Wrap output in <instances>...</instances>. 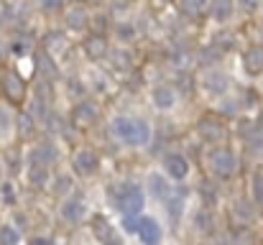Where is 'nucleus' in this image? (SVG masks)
I'll return each mask as SVG.
<instances>
[{
	"instance_id": "nucleus-32",
	"label": "nucleus",
	"mask_w": 263,
	"mask_h": 245,
	"mask_svg": "<svg viewBox=\"0 0 263 245\" xmlns=\"http://www.w3.org/2000/svg\"><path fill=\"white\" fill-rule=\"evenodd\" d=\"M118 33H120L123 39H130V36H133V28H130V26H118Z\"/></svg>"
},
{
	"instance_id": "nucleus-28",
	"label": "nucleus",
	"mask_w": 263,
	"mask_h": 245,
	"mask_svg": "<svg viewBox=\"0 0 263 245\" xmlns=\"http://www.w3.org/2000/svg\"><path fill=\"white\" fill-rule=\"evenodd\" d=\"M69 26H72V28H82V26H85V13H82V10L69 13Z\"/></svg>"
},
{
	"instance_id": "nucleus-14",
	"label": "nucleus",
	"mask_w": 263,
	"mask_h": 245,
	"mask_svg": "<svg viewBox=\"0 0 263 245\" xmlns=\"http://www.w3.org/2000/svg\"><path fill=\"white\" fill-rule=\"evenodd\" d=\"M194 228L199 230V233H212L215 230V217H212V212L210 210H199L197 215H194Z\"/></svg>"
},
{
	"instance_id": "nucleus-5",
	"label": "nucleus",
	"mask_w": 263,
	"mask_h": 245,
	"mask_svg": "<svg viewBox=\"0 0 263 245\" xmlns=\"http://www.w3.org/2000/svg\"><path fill=\"white\" fill-rule=\"evenodd\" d=\"M164 168H166V174H169L172 179H179V181L189 174V163H186V159H184L181 154H176V151H172V154L164 156Z\"/></svg>"
},
{
	"instance_id": "nucleus-15",
	"label": "nucleus",
	"mask_w": 263,
	"mask_h": 245,
	"mask_svg": "<svg viewBox=\"0 0 263 245\" xmlns=\"http://www.w3.org/2000/svg\"><path fill=\"white\" fill-rule=\"evenodd\" d=\"M199 133H202L207 141H212V143H217V141H222V138H225V130H222L217 123H210V120H202Z\"/></svg>"
},
{
	"instance_id": "nucleus-11",
	"label": "nucleus",
	"mask_w": 263,
	"mask_h": 245,
	"mask_svg": "<svg viewBox=\"0 0 263 245\" xmlns=\"http://www.w3.org/2000/svg\"><path fill=\"white\" fill-rule=\"evenodd\" d=\"M72 118H74V123H80V125H89V123H95V118H97V107H95L92 102H80V105L74 107Z\"/></svg>"
},
{
	"instance_id": "nucleus-34",
	"label": "nucleus",
	"mask_w": 263,
	"mask_h": 245,
	"mask_svg": "<svg viewBox=\"0 0 263 245\" xmlns=\"http://www.w3.org/2000/svg\"><path fill=\"white\" fill-rule=\"evenodd\" d=\"M102 245H123V240H120V238H115V233H112V235H110V238H107Z\"/></svg>"
},
{
	"instance_id": "nucleus-16",
	"label": "nucleus",
	"mask_w": 263,
	"mask_h": 245,
	"mask_svg": "<svg viewBox=\"0 0 263 245\" xmlns=\"http://www.w3.org/2000/svg\"><path fill=\"white\" fill-rule=\"evenodd\" d=\"M233 15V0H215L212 3V18L215 21H228Z\"/></svg>"
},
{
	"instance_id": "nucleus-19",
	"label": "nucleus",
	"mask_w": 263,
	"mask_h": 245,
	"mask_svg": "<svg viewBox=\"0 0 263 245\" xmlns=\"http://www.w3.org/2000/svg\"><path fill=\"white\" fill-rule=\"evenodd\" d=\"M31 181L36 186H44L49 181V168L46 166H31Z\"/></svg>"
},
{
	"instance_id": "nucleus-26",
	"label": "nucleus",
	"mask_w": 263,
	"mask_h": 245,
	"mask_svg": "<svg viewBox=\"0 0 263 245\" xmlns=\"http://www.w3.org/2000/svg\"><path fill=\"white\" fill-rule=\"evenodd\" d=\"M54 184H57V186H54V192H57V194H64V192L72 186V179H69V176H57V181H54Z\"/></svg>"
},
{
	"instance_id": "nucleus-22",
	"label": "nucleus",
	"mask_w": 263,
	"mask_h": 245,
	"mask_svg": "<svg viewBox=\"0 0 263 245\" xmlns=\"http://www.w3.org/2000/svg\"><path fill=\"white\" fill-rule=\"evenodd\" d=\"M87 54L89 56H102V54H105V41H102L100 36H97V39L92 36L87 41Z\"/></svg>"
},
{
	"instance_id": "nucleus-13",
	"label": "nucleus",
	"mask_w": 263,
	"mask_h": 245,
	"mask_svg": "<svg viewBox=\"0 0 263 245\" xmlns=\"http://www.w3.org/2000/svg\"><path fill=\"white\" fill-rule=\"evenodd\" d=\"M174 89H172V87H164V84H161V87H156V89H154V105H156V107H161V110H169V107H172V105H174Z\"/></svg>"
},
{
	"instance_id": "nucleus-9",
	"label": "nucleus",
	"mask_w": 263,
	"mask_h": 245,
	"mask_svg": "<svg viewBox=\"0 0 263 245\" xmlns=\"http://www.w3.org/2000/svg\"><path fill=\"white\" fill-rule=\"evenodd\" d=\"M74 171L82 174V176L95 174V171H97V156H95L92 151H80V154L74 156Z\"/></svg>"
},
{
	"instance_id": "nucleus-35",
	"label": "nucleus",
	"mask_w": 263,
	"mask_h": 245,
	"mask_svg": "<svg viewBox=\"0 0 263 245\" xmlns=\"http://www.w3.org/2000/svg\"><path fill=\"white\" fill-rule=\"evenodd\" d=\"M31 245H54V243L46 240V238H36V240H31Z\"/></svg>"
},
{
	"instance_id": "nucleus-4",
	"label": "nucleus",
	"mask_w": 263,
	"mask_h": 245,
	"mask_svg": "<svg viewBox=\"0 0 263 245\" xmlns=\"http://www.w3.org/2000/svg\"><path fill=\"white\" fill-rule=\"evenodd\" d=\"M136 235L141 238L143 245H159L161 243V228L154 217H138V228Z\"/></svg>"
},
{
	"instance_id": "nucleus-24",
	"label": "nucleus",
	"mask_w": 263,
	"mask_h": 245,
	"mask_svg": "<svg viewBox=\"0 0 263 245\" xmlns=\"http://www.w3.org/2000/svg\"><path fill=\"white\" fill-rule=\"evenodd\" d=\"M179 3L186 13H202L204 5H207V0H179Z\"/></svg>"
},
{
	"instance_id": "nucleus-33",
	"label": "nucleus",
	"mask_w": 263,
	"mask_h": 245,
	"mask_svg": "<svg viewBox=\"0 0 263 245\" xmlns=\"http://www.w3.org/2000/svg\"><path fill=\"white\" fill-rule=\"evenodd\" d=\"M240 5H243L246 10H253V8L258 5V0H240Z\"/></svg>"
},
{
	"instance_id": "nucleus-23",
	"label": "nucleus",
	"mask_w": 263,
	"mask_h": 245,
	"mask_svg": "<svg viewBox=\"0 0 263 245\" xmlns=\"http://www.w3.org/2000/svg\"><path fill=\"white\" fill-rule=\"evenodd\" d=\"M253 199L256 204H263V171H256L253 176Z\"/></svg>"
},
{
	"instance_id": "nucleus-31",
	"label": "nucleus",
	"mask_w": 263,
	"mask_h": 245,
	"mask_svg": "<svg viewBox=\"0 0 263 245\" xmlns=\"http://www.w3.org/2000/svg\"><path fill=\"white\" fill-rule=\"evenodd\" d=\"M123 228H125L128 233H136V228H138V217H136V215H125V217H123Z\"/></svg>"
},
{
	"instance_id": "nucleus-21",
	"label": "nucleus",
	"mask_w": 263,
	"mask_h": 245,
	"mask_svg": "<svg viewBox=\"0 0 263 245\" xmlns=\"http://www.w3.org/2000/svg\"><path fill=\"white\" fill-rule=\"evenodd\" d=\"M0 240H3V245H18L21 235H18V230H13L10 225H5V228L0 230Z\"/></svg>"
},
{
	"instance_id": "nucleus-6",
	"label": "nucleus",
	"mask_w": 263,
	"mask_h": 245,
	"mask_svg": "<svg viewBox=\"0 0 263 245\" xmlns=\"http://www.w3.org/2000/svg\"><path fill=\"white\" fill-rule=\"evenodd\" d=\"M85 212H87V204H85V199L82 197H72V199H67L64 204H62V217L67 220V222H80L82 217H85Z\"/></svg>"
},
{
	"instance_id": "nucleus-3",
	"label": "nucleus",
	"mask_w": 263,
	"mask_h": 245,
	"mask_svg": "<svg viewBox=\"0 0 263 245\" xmlns=\"http://www.w3.org/2000/svg\"><path fill=\"white\" fill-rule=\"evenodd\" d=\"M235 168H238V159H235L233 151L217 148V151L212 154V171H215L217 176H233Z\"/></svg>"
},
{
	"instance_id": "nucleus-25",
	"label": "nucleus",
	"mask_w": 263,
	"mask_h": 245,
	"mask_svg": "<svg viewBox=\"0 0 263 245\" xmlns=\"http://www.w3.org/2000/svg\"><path fill=\"white\" fill-rule=\"evenodd\" d=\"M251 243H253V235L246 228H238L235 230V245H251Z\"/></svg>"
},
{
	"instance_id": "nucleus-36",
	"label": "nucleus",
	"mask_w": 263,
	"mask_h": 245,
	"mask_svg": "<svg viewBox=\"0 0 263 245\" xmlns=\"http://www.w3.org/2000/svg\"><path fill=\"white\" fill-rule=\"evenodd\" d=\"M5 199H8V202H10V199H15V192H13L10 186H5Z\"/></svg>"
},
{
	"instance_id": "nucleus-18",
	"label": "nucleus",
	"mask_w": 263,
	"mask_h": 245,
	"mask_svg": "<svg viewBox=\"0 0 263 245\" xmlns=\"http://www.w3.org/2000/svg\"><path fill=\"white\" fill-rule=\"evenodd\" d=\"M204 87H207L210 92L222 95V92L228 89V77H225V74H210V77H207V82H204Z\"/></svg>"
},
{
	"instance_id": "nucleus-1",
	"label": "nucleus",
	"mask_w": 263,
	"mask_h": 245,
	"mask_svg": "<svg viewBox=\"0 0 263 245\" xmlns=\"http://www.w3.org/2000/svg\"><path fill=\"white\" fill-rule=\"evenodd\" d=\"M112 136L120 138L128 146H146L151 138V128L143 120H130V118H115L110 125Z\"/></svg>"
},
{
	"instance_id": "nucleus-10",
	"label": "nucleus",
	"mask_w": 263,
	"mask_h": 245,
	"mask_svg": "<svg viewBox=\"0 0 263 245\" xmlns=\"http://www.w3.org/2000/svg\"><path fill=\"white\" fill-rule=\"evenodd\" d=\"M148 189H151V194H154L159 202H166V199L172 197V186H169L166 179L159 176V174H151V176H148Z\"/></svg>"
},
{
	"instance_id": "nucleus-27",
	"label": "nucleus",
	"mask_w": 263,
	"mask_h": 245,
	"mask_svg": "<svg viewBox=\"0 0 263 245\" xmlns=\"http://www.w3.org/2000/svg\"><path fill=\"white\" fill-rule=\"evenodd\" d=\"M62 5H64V0H41V8L46 13H57V10H62Z\"/></svg>"
},
{
	"instance_id": "nucleus-7",
	"label": "nucleus",
	"mask_w": 263,
	"mask_h": 245,
	"mask_svg": "<svg viewBox=\"0 0 263 245\" xmlns=\"http://www.w3.org/2000/svg\"><path fill=\"white\" fill-rule=\"evenodd\" d=\"M54 161H57V148L51 143H41L31 151V166H46L49 168V163Z\"/></svg>"
},
{
	"instance_id": "nucleus-17",
	"label": "nucleus",
	"mask_w": 263,
	"mask_h": 245,
	"mask_svg": "<svg viewBox=\"0 0 263 245\" xmlns=\"http://www.w3.org/2000/svg\"><path fill=\"white\" fill-rule=\"evenodd\" d=\"M92 233H95V238H97L100 243H105V240L112 235V228L107 225L105 217H95V220H92Z\"/></svg>"
},
{
	"instance_id": "nucleus-12",
	"label": "nucleus",
	"mask_w": 263,
	"mask_h": 245,
	"mask_svg": "<svg viewBox=\"0 0 263 245\" xmlns=\"http://www.w3.org/2000/svg\"><path fill=\"white\" fill-rule=\"evenodd\" d=\"M243 62H246L248 74H258V72H263V46H253L251 51H246Z\"/></svg>"
},
{
	"instance_id": "nucleus-20",
	"label": "nucleus",
	"mask_w": 263,
	"mask_h": 245,
	"mask_svg": "<svg viewBox=\"0 0 263 245\" xmlns=\"http://www.w3.org/2000/svg\"><path fill=\"white\" fill-rule=\"evenodd\" d=\"M169 202V199H166ZM181 207H184V194H179V199H172L169 202V220L172 222H179V215H181Z\"/></svg>"
},
{
	"instance_id": "nucleus-29",
	"label": "nucleus",
	"mask_w": 263,
	"mask_h": 245,
	"mask_svg": "<svg viewBox=\"0 0 263 245\" xmlns=\"http://www.w3.org/2000/svg\"><path fill=\"white\" fill-rule=\"evenodd\" d=\"M202 199H204V204L210 207V204H215V202H217V192H212L210 186H202Z\"/></svg>"
},
{
	"instance_id": "nucleus-2",
	"label": "nucleus",
	"mask_w": 263,
	"mask_h": 245,
	"mask_svg": "<svg viewBox=\"0 0 263 245\" xmlns=\"http://www.w3.org/2000/svg\"><path fill=\"white\" fill-rule=\"evenodd\" d=\"M110 202L123 215H138L143 210V189L136 184H118L110 189Z\"/></svg>"
},
{
	"instance_id": "nucleus-8",
	"label": "nucleus",
	"mask_w": 263,
	"mask_h": 245,
	"mask_svg": "<svg viewBox=\"0 0 263 245\" xmlns=\"http://www.w3.org/2000/svg\"><path fill=\"white\" fill-rule=\"evenodd\" d=\"M3 84H5V95H8L13 102H21V100H23V95H26V84L21 82L18 74L8 72V74L3 77Z\"/></svg>"
},
{
	"instance_id": "nucleus-30",
	"label": "nucleus",
	"mask_w": 263,
	"mask_h": 245,
	"mask_svg": "<svg viewBox=\"0 0 263 245\" xmlns=\"http://www.w3.org/2000/svg\"><path fill=\"white\" fill-rule=\"evenodd\" d=\"M233 212H235V215H240V220H243V222H246V220H251V215H253L248 207H243V202H235Z\"/></svg>"
},
{
	"instance_id": "nucleus-37",
	"label": "nucleus",
	"mask_w": 263,
	"mask_h": 245,
	"mask_svg": "<svg viewBox=\"0 0 263 245\" xmlns=\"http://www.w3.org/2000/svg\"><path fill=\"white\" fill-rule=\"evenodd\" d=\"M256 123H258V130H261V133H263V110H261V112H258V120H256Z\"/></svg>"
}]
</instances>
